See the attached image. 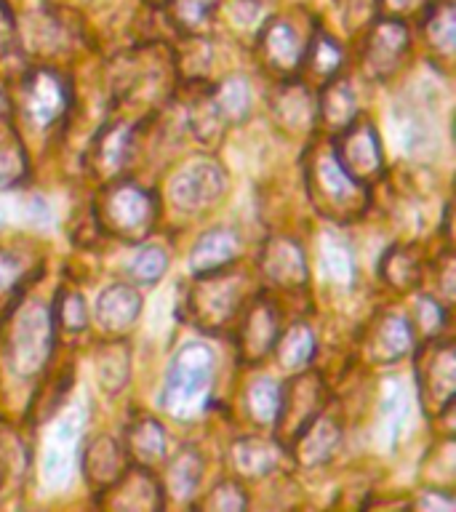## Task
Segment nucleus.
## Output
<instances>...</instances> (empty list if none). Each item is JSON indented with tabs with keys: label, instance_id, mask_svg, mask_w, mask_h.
<instances>
[{
	"label": "nucleus",
	"instance_id": "f257e3e1",
	"mask_svg": "<svg viewBox=\"0 0 456 512\" xmlns=\"http://www.w3.org/2000/svg\"><path fill=\"white\" fill-rule=\"evenodd\" d=\"M302 179L312 208L334 224H355L371 208V187L352 179L336 160L326 134L310 136L302 155Z\"/></svg>",
	"mask_w": 456,
	"mask_h": 512
},
{
	"label": "nucleus",
	"instance_id": "f03ea898",
	"mask_svg": "<svg viewBox=\"0 0 456 512\" xmlns=\"http://www.w3.org/2000/svg\"><path fill=\"white\" fill-rule=\"evenodd\" d=\"M246 302V272L235 264L222 270L195 272L184 291L182 318L198 328L200 334L222 336L235 328Z\"/></svg>",
	"mask_w": 456,
	"mask_h": 512
},
{
	"label": "nucleus",
	"instance_id": "7ed1b4c3",
	"mask_svg": "<svg viewBox=\"0 0 456 512\" xmlns=\"http://www.w3.org/2000/svg\"><path fill=\"white\" fill-rule=\"evenodd\" d=\"M91 216L104 235L123 243H144L158 227L160 200L134 179L118 176L99 187L91 200Z\"/></svg>",
	"mask_w": 456,
	"mask_h": 512
},
{
	"label": "nucleus",
	"instance_id": "20e7f679",
	"mask_svg": "<svg viewBox=\"0 0 456 512\" xmlns=\"http://www.w3.org/2000/svg\"><path fill=\"white\" fill-rule=\"evenodd\" d=\"M6 366L22 379H35L54 358L56 326L51 302L35 299L24 291L6 318Z\"/></svg>",
	"mask_w": 456,
	"mask_h": 512
},
{
	"label": "nucleus",
	"instance_id": "39448f33",
	"mask_svg": "<svg viewBox=\"0 0 456 512\" xmlns=\"http://www.w3.org/2000/svg\"><path fill=\"white\" fill-rule=\"evenodd\" d=\"M216 358L211 347L203 342L184 344L168 366L166 382L160 390V408L171 419L192 422L208 411L214 395Z\"/></svg>",
	"mask_w": 456,
	"mask_h": 512
},
{
	"label": "nucleus",
	"instance_id": "423d86ee",
	"mask_svg": "<svg viewBox=\"0 0 456 512\" xmlns=\"http://www.w3.org/2000/svg\"><path fill=\"white\" fill-rule=\"evenodd\" d=\"M11 115H19L32 134H48L67 118L72 110L70 80L51 64H32L16 80V94L11 96Z\"/></svg>",
	"mask_w": 456,
	"mask_h": 512
},
{
	"label": "nucleus",
	"instance_id": "0eeeda50",
	"mask_svg": "<svg viewBox=\"0 0 456 512\" xmlns=\"http://www.w3.org/2000/svg\"><path fill=\"white\" fill-rule=\"evenodd\" d=\"M414 379L422 414L440 422L451 414L456 398V350L448 336L438 334L414 344Z\"/></svg>",
	"mask_w": 456,
	"mask_h": 512
},
{
	"label": "nucleus",
	"instance_id": "6e6552de",
	"mask_svg": "<svg viewBox=\"0 0 456 512\" xmlns=\"http://www.w3.org/2000/svg\"><path fill=\"white\" fill-rule=\"evenodd\" d=\"M331 400V390H328L326 379L315 368H302L291 374L288 382L280 384V398H278V414L272 422V438L278 440L280 446L286 448L299 438V432L307 424L320 416L328 408Z\"/></svg>",
	"mask_w": 456,
	"mask_h": 512
},
{
	"label": "nucleus",
	"instance_id": "1a4fd4ad",
	"mask_svg": "<svg viewBox=\"0 0 456 512\" xmlns=\"http://www.w3.org/2000/svg\"><path fill=\"white\" fill-rule=\"evenodd\" d=\"M280 328H283L280 310L278 304L270 299V294L251 296L246 307L240 310L235 328L230 331L240 363L251 368L262 366L267 355H272V350H275Z\"/></svg>",
	"mask_w": 456,
	"mask_h": 512
},
{
	"label": "nucleus",
	"instance_id": "9d476101",
	"mask_svg": "<svg viewBox=\"0 0 456 512\" xmlns=\"http://www.w3.org/2000/svg\"><path fill=\"white\" fill-rule=\"evenodd\" d=\"M328 139H331V150H334L339 166L352 179H358L366 187H374L382 179L387 166H384V150L379 134H376L374 120L360 112L350 126L336 136H328Z\"/></svg>",
	"mask_w": 456,
	"mask_h": 512
},
{
	"label": "nucleus",
	"instance_id": "9b49d317",
	"mask_svg": "<svg viewBox=\"0 0 456 512\" xmlns=\"http://www.w3.org/2000/svg\"><path fill=\"white\" fill-rule=\"evenodd\" d=\"M408 51H411V32L403 19L384 16L376 19L363 40L360 51V70L368 80L384 83L403 67Z\"/></svg>",
	"mask_w": 456,
	"mask_h": 512
},
{
	"label": "nucleus",
	"instance_id": "f8f14e48",
	"mask_svg": "<svg viewBox=\"0 0 456 512\" xmlns=\"http://www.w3.org/2000/svg\"><path fill=\"white\" fill-rule=\"evenodd\" d=\"M414 344L416 334L411 328V320L395 310L376 312L358 336L360 358L366 360L368 366L379 368L400 363L406 355H411Z\"/></svg>",
	"mask_w": 456,
	"mask_h": 512
},
{
	"label": "nucleus",
	"instance_id": "ddd939ff",
	"mask_svg": "<svg viewBox=\"0 0 456 512\" xmlns=\"http://www.w3.org/2000/svg\"><path fill=\"white\" fill-rule=\"evenodd\" d=\"M310 35L312 32L304 35L286 16H275L270 22H264L259 40H256V56H259L262 70H267L278 80L296 78Z\"/></svg>",
	"mask_w": 456,
	"mask_h": 512
},
{
	"label": "nucleus",
	"instance_id": "4468645a",
	"mask_svg": "<svg viewBox=\"0 0 456 512\" xmlns=\"http://www.w3.org/2000/svg\"><path fill=\"white\" fill-rule=\"evenodd\" d=\"M94 504L102 510L126 512H158L168 507L160 475L142 464H128L115 483L96 491Z\"/></svg>",
	"mask_w": 456,
	"mask_h": 512
},
{
	"label": "nucleus",
	"instance_id": "2eb2a0df",
	"mask_svg": "<svg viewBox=\"0 0 456 512\" xmlns=\"http://www.w3.org/2000/svg\"><path fill=\"white\" fill-rule=\"evenodd\" d=\"M171 200L179 211L198 214L214 208L227 192V174L214 158H195L171 179Z\"/></svg>",
	"mask_w": 456,
	"mask_h": 512
},
{
	"label": "nucleus",
	"instance_id": "dca6fc26",
	"mask_svg": "<svg viewBox=\"0 0 456 512\" xmlns=\"http://www.w3.org/2000/svg\"><path fill=\"white\" fill-rule=\"evenodd\" d=\"M259 272L278 291H302L310 283V264L302 243L291 235H267L259 248Z\"/></svg>",
	"mask_w": 456,
	"mask_h": 512
},
{
	"label": "nucleus",
	"instance_id": "f3484780",
	"mask_svg": "<svg viewBox=\"0 0 456 512\" xmlns=\"http://www.w3.org/2000/svg\"><path fill=\"white\" fill-rule=\"evenodd\" d=\"M270 115L275 126L283 128L291 136H312L318 131V102H315V88L304 80L288 78L280 80L270 94Z\"/></svg>",
	"mask_w": 456,
	"mask_h": 512
},
{
	"label": "nucleus",
	"instance_id": "a211bd4d",
	"mask_svg": "<svg viewBox=\"0 0 456 512\" xmlns=\"http://www.w3.org/2000/svg\"><path fill=\"white\" fill-rule=\"evenodd\" d=\"M134 139V128L128 126L126 120H107L96 131L91 147H88V174L94 176L99 184L126 174L128 160L134 152Z\"/></svg>",
	"mask_w": 456,
	"mask_h": 512
},
{
	"label": "nucleus",
	"instance_id": "6ab92c4d",
	"mask_svg": "<svg viewBox=\"0 0 456 512\" xmlns=\"http://www.w3.org/2000/svg\"><path fill=\"white\" fill-rule=\"evenodd\" d=\"M344 430L342 422L334 414H328V408L320 416H315L302 432L299 438L288 446V456L299 464L302 470H318L326 467L342 446Z\"/></svg>",
	"mask_w": 456,
	"mask_h": 512
},
{
	"label": "nucleus",
	"instance_id": "aec40b11",
	"mask_svg": "<svg viewBox=\"0 0 456 512\" xmlns=\"http://www.w3.org/2000/svg\"><path fill=\"white\" fill-rule=\"evenodd\" d=\"M286 448L275 438H262V435H243L232 440L230 446V467L235 478L240 480H262L280 470L286 459Z\"/></svg>",
	"mask_w": 456,
	"mask_h": 512
},
{
	"label": "nucleus",
	"instance_id": "412c9836",
	"mask_svg": "<svg viewBox=\"0 0 456 512\" xmlns=\"http://www.w3.org/2000/svg\"><path fill=\"white\" fill-rule=\"evenodd\" d=\"M128 464L131 462H128L126 448L112 435H96L80 451V472L88 488H94V494L115 483Z\"/></svg>",
	"mask_w": 456,
	"mask_h": 512
},
{
	"label": "nucleus",
	"instance_id": "4be33fe9",
	"mask_svg": "<svg viewBox=\"0 0 456 512\" xmlns=\"http://www.w3.org/2000/svg\"><path fill=\"white\" fill-rule=\"evenodd\" d=\"M142 312V294L131 283H112L99 294L94 307L96 326L110 336H126Z\"/></svg>",
	"mask_w": 456,
	"mask_h": 512
},
{
	"label": "nucleus",
	"instance_id": "5701e85b",
	"mask_svg": "<svg viewBox=\"0 0 456 512\" xmlns=\"http://www.w3.org/2000/svg\"><path fill=\"white\" fill-rule=\"evenodd\" d=\"M315 102H318L320 134L326 136H336L360 115L355 88H352L350 78H344L342 72L315 91Z\"/></svg>",
	"mask_w": 456,
	"mask_h": 512
},
{
	"label": "nucleus",
	"instance_id": "b1692460",
	"mask_svg": "<svg viewBox=\"0 0 456 512\" xmlns=\"http://www.w3.org/2000/svg\"><path fill=\"white\" fill-rule=\"evenodd\" d=\"M123 448L131 464H142L150 470H158L168 456V438L163 424L150 414H136L126 424V438Z\"/></svg>",
	"mask_w": 456,
	"mask_h": 512
},
{
	"label": "nucleus",
	"instance_id": "393cba45",
	"mask_svg": "<svg viewBox=\"0 0 456 512\" xmlns=\"http://www.w3.org/2000/svg\"><path fill=\"white\" fill-rule=\"evenodd\" d=\"M35 272H40L38 256H32L27 248L0 243V320L6 318L11 307L19 302V296L30 288Z\"/></svg>",
	"mask_w": 456,
	"mask_h": 512
},
{
	"label": "nucleus",
	"instance_id": "a878e982",
	"mask_svg": "<svg viewBox=\"0 0 456 512\" xmlns=\"http://www.w3.org/2000/svg\"><path fill=\"white\" fill-rule=\"evenodd\" d=\"M342 67H344L342 46H339V43H336L326 30L312 27L310 43H307L302 67H299V75H296V78L304 80L307 86L318 91L323 83L336 78V75L342 72Z\"/></svg>",
	"mask_w": 456,
	"mask_h": 512
},
{
	"label": "nucleus",
	"instance_id": "bb28decb",
	"mask_svg": "<svg viewBox=\"0 0 456 512\" xmlns=\"http://www.w3.org/2000/svg\"><path fill=\"white\" fill-rule=\"evenodd\" d=\"M376 272H379V280L390 288L392 294L406 296L416 291V288H422L424 259L414 246L395 243V246H390L382 254Z\"/></svg>",
	"mask_w": 456,
	"mask_h": 512
},
{
	"label": "nucleus",
	"instance_id": "cd10ccee",
	"mask_svg": "<svg viewBox=\"0 0 456 512\" xmlns=\"http://www.w3.org/2000/svg\"><path fill=\"white\" fill-rule=\"evenodd\" d=\"M166 472H163V491L166 502L190 504L192 496L198 494L200 480H203V456L195 446H182L174 456H166Z\"/></svg>",
	"mask_w": 456,
	"mask_h": 512
},
{
	"label": "nucleus",
	"instance_id": "c85d7f7f",
	"mask_svg": "<svg viewBox=\"0 0 456 512\" xmlns=\"http://www.w3.org/2000/svg\"><path fill=\"white\" fill-rule=\"evenodd\" d=\"M240 235L232 227H211L195 240L190 251L192 272H211L230 267L240 259Z\"/></svg>",
	"mask_w": 456,
	"mask_h": 512
},
{
	"label": "nucleus",
	"instance_id": "c756f323",
	"mask_svg": "<svg viewBox=\"0 0 456 512\" xmlns=\"http://www.w3.org/2000/svg\"><path fill=\"white\" fill-rule=\"evenodd\" d=\"M422 35L424 43L430 46L432 59H438L443 67H451L456 51V14L451 0H435L424 11Z\"/></svg>",
	"mask_w": 456,
	"mask_h": 512
},
{
	"label": "nucleus",
	"instance_id": "7c9ffc66",
	"mask_svg": "<svg viewBox=\"0 0 456 512\" xmlns=\"http://www.w3.org/2000/svg\"><path fill=\"white\" fill-rule=\"evenodd\" d=\"M315 352H318V339H315L312 326L307 320H294L288 328H280L272 355L278 358V366L283 371L296 374V371L310 366L315 360Z\"/></svg>",
	"mask_w": 456,
	"mask_h": 512
},
{
	"label": "nucleus",
	"instance_id": "2f4dec72",
	"mask_svg": "<svg viewBox=\"0 0 456 512\" xmlns=\"http://www.w3.org/2000/svg\"><path fill=\"white\" fill-rule=\"evenodd\" d=\"M94 368L99 387L107 395H118L128 384V376H131V350H128V344L120 336H112L110 342L99 344L94 355Z\"/></svg>",
	"mask_w": 456,
	"mask_h": 512
},
{
	"label": "nucleus",
	"instance_id": "473e14b6",
	"mask_svg": "<svg viewBox=\"0 0 456 512\" xmlns=\"http://www.w3.org/2000/svg\"><path fill=\"white\" fill-rule=\"evenodd\" d=\"M30 467L24 440L11 427L0 424V502L19 491Z\"/></svg>",
	"mask_w": 456,
	"mask_h": 512
},
{
	"label": "nucleus",
	"instance_id": "72a5a7b5",
	"mask_svg": "<svg viewBox=\"0 0 456 512\" xmlns=\"http://www.w3.org/2000/svg\"><path fill=\"white\" fill-rule=\"evenodd\" d=\"M187 126L195 134V139L200 144H206V147H216L222 142L224 131H227V120L222 118V112L216 107L211 86L200 88L198 94L192 96L190 107H187Z\"/></svg>",
	"mask_w": 456,
	"mask_h": 512
},
{
	"label": "nucleus",
	"instance_id": "f704fd0d",
	"mask_svg": "<svg viewBox=\"0 0 456 512\" xmlns=\"http://www.w3.org/2000/svg\"><path fill=\"white\" fill-rule=\"evenodd\" d=\"M280 384L272 376H254L240 392V406L256 427H272L278 414Z\"/></svg>",
	"mask_w": 456,
	"mask_h": 512
},
{
	"label": "nucleus",
	"instance_id": "c9c22d12",
	"mask_svg": "<svg viewBox=\"0 0 456 512\" xmlns=\"http://www.w3.org/2000/svg\"><path fill=\"white\" fill-rule=\"evenodd\" d=\"M51 315H54L56 334L78 336L88 328V304L78 288H56L54 299H51Z\"/></svg>",
	"mask_w": 456,
	"mask_h": 512
},
{
	"label": "nucleus",
	"instance_id": "e433bc0d",
	"mask_svg": "<svg viewBox=\"0 0 456 512\" xmlns=\"http://www.w3.org/2000/svg\"><path fill=\"white\" fill-rule=\"evenodd\" d=\"M211 96H214L222 118L227 120V126L243 123L251 115V107H254V96H251L248 80L240 78V75H230L219 86H211Z\"/></svg>",
	"mask_w": 456,
	"mask_h": 512
},
{
	"label": "nucleus",
	"instance_id": "4c0bfd02",
	"mask_svg": "<svg viewBox=\"0 0 456 512\" xmlns=\"http://www.w3.org/2000/svg\"><path fill=\"white\" fill-rule=\"evenodd\" d=\"M6 131L0 136V192L11 190L19 182H24V176L30 174V160L24 152V142L16 134V128L6 123Z\"/></svg>",
	"mask_w": 456,
	"mask_h": 512
},
{
	"label": "nucleus",
	"instance_id": "58836bf2",
	"mask_svg": "<svg viewBox=\"0 0 456 512\" xmlns=\"http://www.w3.org/2000/svg\"><path fill=\"white\" fill-rule=\"evenodd\" d=\"M422 286H430L427 294L432 299H438L446 310L454 307V296H456V264H454V251L451 246L432 259L430 264H424V278Z\"/></svg>",
	"mask_w": 456,
	"mask_h": 512
},
{
	"label": "nucleus",
	"instance_id": "ea45409f",
	"mask_svg": "<svg viewBox=\"0 0 456 512\" xmlns=\"http://www.w3.org/2000/svg\"><path fill=\"white\" fill-rule=\"evenodd\" d=\"M195 510H208V512H243L248 510V491L240 478H222L216 480L211 491L200 496L198 502H190Z\"/></svg>",
	"mask_w": 456,
	"mask_h": 512
},
{
	"label": "nucleus",
	"instance_id": "a19ab883",
	"mask_svg": "<svg viewBox=\"0 0 456 512\" xmlns=\"http://www.w3.org/2000/svg\"><path fill=\"white\" fill-rule=\"evenodd\" d=\"M216 6H219V0H168L166 14L176 30L184 35H195L214 16Z\"/></svg>",
	"mask_w": 456,
	"mask_h": 512
},
{
	"label": "nucleus",
	"instance_id": "79ce46f5",
	"mask_svg": "<svg viewBox=\"0 0 456 512\" xmlns=\"http://www.w3.org/2000/svg\"><path fill=\"white\" fill-rule=\"evenodd\" d=\"M168 270V254L163 246H155V243H144L139 251H136L134 262L128 267L131 272V278L139 286H152V283H158Z\"/></svg>",
	"mask_w": 456,
	"mask_h": 512
},
{
	"label": "nucleus",
	"instance_id": "37998d69",
	"mask_svg": "<svg viewBox=\"0 0 456 512\" xmlns=\"http://www.w3.org/2000/svg\"><path fill=\"white\" fill-rule=\"evenodd\" d=\"M448 312L451 310H446L438 299H432L430 294H422L416 299L414 320H411L414 334H422L424 339L443 334V328L448 326Z\"/></svg>",
	"mask_w": 456,
	"mask_h": 512
},
{
	"label": "nucleus",
	"instance_id": "c03bdc74",
	"mask_svg": "<svg viewBox=\"0 0 456 512\" xmlns=\"http://www.w3.org/2000/svg\"><path fill=\"white\" fill-rule=\"evenodd\" d=\"M339 6L344 11V19H347V27H360L366 24L371 16H374L379 0H339Z\"/></svg>",
	"mask_w": 456,
	"mask_h": 512
},
{
	"label": "nucleus",
	"instance_id": "a18cd8bd",
	"mask_svg": "<svg viewBox=\"0 0 456 512\" xmlns=\"http://www.w3.org/2000/svg\"><path fill=\"white\" fill-rule=\"evenodd\" d=\"M411 507H419V510H454V496L448 494V488H430V491H422V496L414 499Z\"/></svg>",
	"mask_w": 456,
	"mask_h": 512
},
{
	"label": "nucleus",
	"instance_id": "49530a36",
	"mask_svg": "<svg viewBox=\"0 0 456 512\" xmlns=\"http://www.w3.org/2000/svg\"><path fill=\"white\" fill-rule=\"evenodd\" d=\"M14 43H16L14 16H11V11H8V6L0 3V59L14 51Z\"/></svg>",
	"mask_w": 456,
	"mask_h": 512
},
{
	"label": "nucleus",
	"instance_id": "de8ad7c7",
	"mask_svg": "<svg viewBox=\"0 0 456 512\" xmlns=\"http://www.w3.org/2000/svg\"><path fill=\"white\" fill-rule=\"evenodd\" d=\"M424 0H379V6H384L390 11V16L395 19H403L406 14L416 11V8H422Z\"/></svg>",
	"mask_w": 456,
	"mask_h": 512
},
{
	"label": "nucleus",
	"instance_id": "09e8293b",
	"mask_svg": "<svg viewBox=\"0 0 456 512\" xmlns=\"http://www.w3.org/2000/svg\"><path fill=\"white\" fill-rule=\"evenodd\" d=\"M11 120V99H8V91L0 86V126Z\"/></svg>",
	"mask_w": 456,
	"mask_h": 512
}]
</instances>
